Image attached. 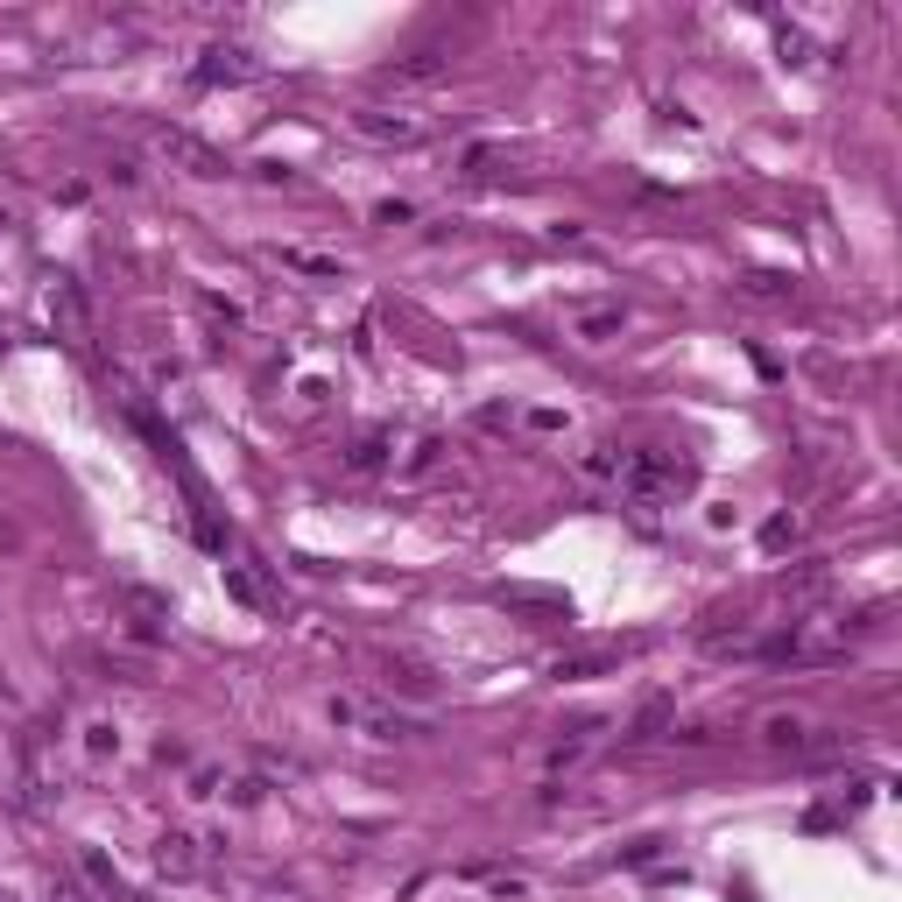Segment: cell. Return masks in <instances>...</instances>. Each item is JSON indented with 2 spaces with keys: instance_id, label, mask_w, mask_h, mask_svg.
I'll use <instances>...</instances> for the list:
<instances>
[{
  "instance_id": "6da1fadb",
  "label": "cell",
  "mask_w": 902,
  "mask_h": 902,
  "mask_svg": "<svg viewBox=\"0 0 902 902\" xmlns=\"http://www.w3.org/2000/svg\"><path fill=\"white\" fill-rule=\"evenodd\" d=\"M691 480H698V465L677 459V451H628V459H621V494L642 500V508L691 494Z\"/></svg>"
},
{
  "instance_id": "7a4b0ae2",
  "label": "cell",
  "mask_w": 902,
  "mask_h": 902,
  "mask_svg": "<svg viewBox=\"0 0 902 902\" xmlns=\"http://www.w3.org/2000/svg\"><path fill=\"white\" fill-rule=\"evenodd\" d=\"M148 148H156L162 162H183L191 177H226V156L212 142H198L191 127H162V121H148Z\"/></svg>"
},
{
  "instance_id": "3957f363",
  "label": "cell",
  "mask_w": 902,
  "mask_h": 902,
  "mask_svg": "<svg viewBox=\"0 0 902 902\" xmlns=\"http://www.w3.org/2000/svg\"><path fill=\"white\" fill-rule=\"evenodd\" d=\"M198 86H240V78H255V57H247V49H205V64H198Z\"/></svg>"
},
{
  "instance_id": "277c9868",
  "label": "cell",
  "mask_w": 902,
  "mask_h": 902,
  "mask_svg": "<svg viewBox=\"0 0 902 902\" xmlns=\"http://www.w3.org/2000/svg\"><path fill=\"white\" fill-rule=\"evenodd\" d=\"M353 127L367 142H424V121H409V113H374L367 106V113H353Z\"/></svg>"
},
{
  "instance_id": "5b68a950",
  "label": "cell",
  "mask_w": 902,
  "mask_h": 902,
  "mask_svg": "<svg viewBox=\"0 0 902 902\" xmlns=\"http://www.w3.org/2000/svg\"><path fill=\"white\" fill-rule=\"evenodd\" d=\"M156 867H162V875H191V867H198V839H191V832H162V839H156Z\"/></svg>"
},
{
  "instance_id": "8992f818",
  "label": "cell",
  "mask_w": 902,
  "mask_h": 902,
  "mask_svg": "<svg viewBox=\"0 0 902 902\" xmlns=\"http://www.w3.org/2000/svg\"><path fill=\"white\" fill-rule=\"evenodd\" d=\"M438 71H444V57H438V49H416V57L388 64V71H381V78H388V86H430V78H438Z\"/></svg>"
},
{
  "instance_id": "52a82bcc",
  "label": "cell",
  "mask_w": 902,
  "mask_h": 902,
  "mask_svg": "<svg viewBox=\"0 0 902 902\" xmlns=\"http://www.w3.org/2000/svg\"><path fill=\"white\" fill-rule=\"evenodd\" d=\"M49 317H64V331H86V296H78V282H57V290H49Z\"/></svg>"
},
{
  "instance_id": "ba28073f",
  "label": "cell",
  "mask_w": 902,
  "mask_h": 902,
  "mask_svg": "<svg viewBox=\"0 0 902 902\" xmlns=\"http://www.w3.org/2000/svg\"><path fill=\"white\" fill-rule=\"evenodd\" d=\"M388 691H409V698H430V691H438V684H430L424 670H416V663H388Z\"/></svg>"
},
{
  "instance_id": "9c48e42d",
  "label": "cell",
  "mask_w": 902,
  "mask_h": 902,
  "mask_svg": "<svg viewBox=\"0 0 902 902\" xmlns=\"http://www.w3.org/2000/svg\"><path fill=\"white\" fill-rule=\"evenodd\" d=\"M607 663H613V649H586V656H564L557 677H593V670H607Z\"/></svg>"
},
{
  "instance_id": "30bf717a",
  "label": "cell",
  "mask_w": 902,
  "mask_h": 902,
  "mask_svg": "<svg viewBox=\"0 0 902 902\" xmlns=\"http://www.w3.org/2000/svg\"><path fill=\"white\" fill-rule=\"evenodd\" d=\"M607 331H621V311H593V317H578V339H607Z\"/></svg>"
},
{
  "instance_id": "8fae6325",
  "label": "cell",
  "mask_w": 902,
  "mask_h": 902,
  "mask_svg": "<svg viewBox=\"0 0 902 902\" xmlns=\"http://www.w3.org/2000/svg\"><path fill=\"white\" fill-rule=\"evenodd\" d=\"M113 747H121V733H113V726H86V755L92 762H106Z\"/></svg>"
},
{
  "instance_id": "7c38bea8",
  "label": "cell",
  "mask_w": 902,
  "mask_h": 902,
  "mask_svg": "<svg viewBox=\"0 0 902 902\" xmlns=\"http://www.w3.org/2000/svg\"><path fill=\"white\" fill-rule=\"evenodd\" d=\"M747 290H755V296H782L790 282H782V275H747Z\"/></svg>"
}]
</instances>
